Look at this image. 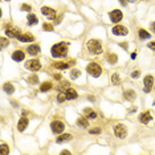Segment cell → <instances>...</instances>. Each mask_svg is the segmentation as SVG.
Instances as JSON below:
<instances>
[{
    "mask_svg": "<svg viewBox=\"0 0 155 155\" xmlns=\"http://www.w3.org/2000/svg\"><path fill=\"white\" fill-rule=\"evenodd\" d=\"M27 19H28V25H36L39 23L37 16H36V15H31V13H29Z\"/></svg>",
    "mask_w": 155,
    "mask_h": 155,
    "instance_id": "obj_24",
    "label": "cell"
},
{
    "mask_svg": "<svg viewBox=\"0 0 155 155\" xmlns=\"http://www.w3.org/2000/svg\"><path fill=\"white\" fill-rule=\"evenodd\" d=\"M109 17L113 23H119L123 19V13L121 12L119 9H113L110 13H109Z\"/></svg>",
    "mask_w": 155,
    "mask_h": 155,
    "instance_id": "obj_6",
    "label": "cell"
},
{
    "mask_svg": "<svg viewBox=\"0 0 155 155\" xmlns=\"http://www.w3.org/2000/svg\"><path fill=\"white\" fill-rule=\"evenodd\" d=\"M111 32L115 36H126L129 33V29L126 27H123V25H115L111 29Z\"/></svg>",
    "mask_w": 155,
    "mask_h": 155,
    "instance_id": "obj_7",
    "label": "cell"
},
{
    "mask_svg": "<svg viewBox=\"0 0 155 155\" xmlns=\"http://www.w3.org/2000/svg\"><path fill=\"white\" fill-rule=\"evenodd\" d=\"M90 134H100L101 133V129H92V130H89Z\"/></svg>",
    "mask_w": 155,
    "mask_h": 155,
    "instance_id": "obj_36",
    "label": "cell"
},
{
    "mask_svg": "<svg viewBox=\"0 0 155 155\" xmlns=\"http://www.w3.org/2000/svg\"><path fill=\"white\" fill-rule=\"evenodd\" d=\"M50 55L55 58H60V57H65L68 55V45L65 43H58L55 44L50 49Z\"/></svg>",
    "mask_w": 155,
    "mask_h": 155,
    "instance_id": "obj_1",
    "label": "cell"
},
{
    "mask_svg": "<svg viewBox=\"0 0 155 155\" xmlns=\"http://www.w3.org/2000/svg\"><path fill=\"white\" fill-rule=\"evenodd\" d=\"M108 61H109V64H111V65H114V64L118 61V56L115 55V53H110V55L108 56Z\"/></svg>",
    "mask_w": 155,
    "mask_h": 155,
    "instance_id": "obj_26",
    "label": "cell"
},
{
    "mask_svg": "<svg viewBox=\"0 0 155 155\" xmlns=\"http://www.w3.org/2000/svg\"><path fill=\"white\" fill-rule=\"evenodd\" d=\"M131 58H133V60L134 58H137V53H131Z\"/></svg>",
    "mask_w": 155,
    "mask_h": 155,
    "instance_id": "obj_40",
    "label": "cell"
},
{
    "mask_svg": "<svg viewBox=\"0 0 155 155\" xmlns=\"http://www.w3.org/2000/svg\"><path fill=\"white\" fill-rule=\"evenodd\" d=\"M7 44H8V40L5 37H3L1 39V48H5V47H7Z\"/></svg>",
    "mask_w": 155,
    "mask_h": 155,
    "instance_id": "obj_37",
    "label": "cell"
},
{
    "mask_svg": "<svg viewBox=\"0 0 155 155\" xmlns=\"http://www.w3.org/2000/svg\"><path fill=\"white\" fill-rule=\"evenodd\" d=\"M21 11H27V12H31V9H32V7H31L29 4H21Z\"/></svg>",
    "mask_w": 155,
    "mask_h": 155,
    "instance_id": "obj_34",
    "label": "cell"
},
{
    "mask_svg": "<svg viewBox=\"0 0 155 155\" xmlns=\"http://www.w3.org/2000/svg\"><path fill=\"white\" fill-rule=\"evenodd\" d=\"M84 114L86 115V118H92V119L97 118V113H95L94 110H93V109H90V108L84 109Z\"/></svg>",
    "mask_w": 155,
    "mask_h": 155,
    "instance_id": "obj_19",
    "label": "cell"
},
{
    "mask_svg": "<svg viewBox=\"0 0 155 155\" xmlns=\"http://www.w3.org/2000/svg\"><path fill=\"white\" fill-rule=\"evenodd\" d=\"M61 154H70V153L68 150H63V151H61Z\"/></svg>",
    "mask_w": 155,
    "mask_h": 155,
    "instance_id": "obj_42",
    "label": "cell"
},
{
    "mask_svg": "<svg viewBox=\"0 0 155 155\" xmlns=\"http://www.w3.org/2000/svg\"><path fill=\"white\" fill-rule=\"evenodd\" d=\"M86 72H88L92 77L97 78V77H100L101 73H102V68L98 65L97 63H90L88 68H86Z\"/></svg>",
    "mask_w": 155,
    "mask_h": 155,
    "instance_id": "obj_3",
    "label": "cell"
},
{
    "mask_svg": "<svg viewBox=\"0 0 155 155\" xmlns=\"http://www.w3.org/2000/svg\"><path fill=\"white\" fill-rule=\"evenodd\" d=\"M28 82L29 84H32V85H36V84L39 82V77L37 76H29V77H28Z\"/></svg>",
    "mask_w": 155,
    "mask_h": 155,
    "instance_id": "obj_29",
    "label": "cell"
},
{
    "mask_svg": "<svg viewBox=\"0 0 155 155\" xmlns=\"http://www.w3.org/2000/svg\"><path fill=\"white\" fill-rule=\"evenodd\" d=\"M139 121H140L142 123H145V125H147V123L151 121V114H150V111H143L142 114L139 115Z\"/></svg>",
    "mask_w": 155,
    "mask_h": 155,
    "instance_id": "obj_15",
    "label": "cell"
},
{
    "mask_svg": "<svg viewBox=\"0 0 155 155\" xmlns=\"http://www.w3.org/2000/svg\"><path fill=\"white\" fill-rule=\"evenodd\" d=\"M138 35H139V39H140V40H147V39H150V37H151L150 33H148L147 31H145V29H139Z\"/></svg>",
    "mask_w": 155,
    "mask_h": 155,
    "instance_id": "obj_22",
    "label": "cell"
},
{
    "mask_svg": "<svg viewBox=\"0 0 155 155\" xmlns=\"http://www.w3.org/2000/svg\"><path fill=\"white\" fill-rule=\"evenodd\" d=\"M139 76H140V72H139V70H134V72L131 73V77H133V78H138Z\"/></svg>",
    "mask_w": 155,
    "mask_h": 155,
    "instance_id": "obj_35",
    "label": "cell"
},
{
    "mask_svg": "<svg viewBox=\"0 0 155 155\" xmlns=\"http://www.w3.org/2000/svg\"><path fill=\"white\" fill-rule=\"evenodd\" d=\"M25 68L33 70V72H36V70L41 69V64H40V61L39 60H31V61H28V63H25Z\"/></svg>",
    "mask_w": 155,
    "mask_h": 155,
    "instance_id": "obj_9",
    "label": "cell"
},
{
    "mask_svg": "<svg viewBox=\"0 0 155 155\" xmlns=\"http://www.w3.org/2000/svg\"><path fill=\"white\" fill-rule=\"evenodd\" d=\"M72 139V134H63V135H58L56 142L57 143H64V142H68V140Z\"/></svg>",
    "mask_w": 155,
    "mask_h": 155,
    "instance_id": "obj_18",
    "label": "cell"
},
{
    "mask_svg": "<svg viewBox=\"0 0 155 155\" xmlns=\"http://www.w3.org/2000/svg\"><path fill=\"white\" fill-rule=\"evenodd\" d=\"M121 47H122V48H126V49H127V44H125V43L121 44Z\"/></svg>",
    "mask_w": 155,
    "mask_h": 155,
    "instance_id": "obj_43",
    "label": "cell"
},
{
    "mask_svg": "<svg viewBox=\"0 0 155 155\" xmlns=\"http://www.w3.org/2000/svg\"><path fill=\"white\" fill-rule=\"evenodd\" d=\"M17 40L23 41V43H32V41L35 40V37H33V35H31V33H21L17 37Z\"/></svg>",
    "mask_w": 155,
    "mask_h": 155,
    "instance_id": "obj_13",
    "label": "cell"
},
{
    "mask_svg": "<svg viewBox=\"0 0 155 155\" xmlns=\"http://www.w3.org/2000/svg\"><path fill=\"white\" fill-rule=\"evenodd\" d=\"M43 29L47 31V32H50V31H53V25L49 24V23H44V24H43Z\"/></svg>",
    "mask_w": 155,
    "mask_h": 155,
    "instance_id": "obj_31",
    "label": "cell"
},
{
    "mask_svg": "<svg viewBox=\"0 0 155 155\" xmlns=\"http://www.w3.org/2000/svg\"><path fill=\"white\" fill-rule=\"evenodd\" d=\"M65 100H66V95H65V94H63V93H60V94L57 95V101H58L60 103H63Z\"/></svg>",
    "mask_w": 155,
    "mask_h": 155,
    "instance_id": "obj_33",
    "label": "cell"
},
{
    "mask_svg": "<svg viewBox=\"0 0 155 155\" xmlns=\"http://www.w3.org/2000/svg\"><path fill=\"white\" fill-rule=\"evenodd\" d=\"M65 95H66V100H76V98L78 97V93L76 92L74 89H68L65 92Z\"/></svg>",
    "mask_w": 155,
    "mask_h": 155,
    "instance_id": "obj_16",
    "label": "cell"
},
{
    "mask_svg": "<svg viewBox=\"0 0 155 155\" xmlns=\"http://www.w3.org/2000/svg\"><path fill=\"white\" fill-rule=\"evenodd\" d=\"M50 129H52V131L55 134H60L64 131V129H65V125H64L61 121H53L52 123H50Z\"/></svg>",
    "mask_w": 155,
    "mask_h": 155,
    "instance_id": "obj_4",
    "label": "cell"
},
{
    "mask_svg": "<svg viewBox=\"0 0 155 155\" xmlns=\"http://www.w3.org/2000/svg\"><path fill=\"white\" fill-rule=\"evenodd\" d=\"M123 97L126 98L127 101H134V98H135V92L134 90H125L123 92Z\"/></svg>",
    "mask_w": 155,
    "mask_h": 155,
    "instance_id": "obj_20",
    "label": "cell"
},
{
    "mask_svg": "<svg viewBox=\"0 0 155 155\" xmlns=\"http://www.w3.org/2000/svg\"><path fill=\"white\" fill-rule=\"evenodd\" d=\"M148 48H150V49H155V41H153V43H148Z\"/></svg>",
    "mask_w": 155,
    "mask_h": 155,
    "instance_id": "obj_38",
    "label": "cell"
},
{
    "mask_svg": "<svg viewBox=\"0 0 155 155\" xmlns=\"http://www.w3.org/2000/svg\"><path fill=\"white\" fill-rule=\"evenodd\" d=\"M119 1H121V4H122V5H126V3H127V0H119Z\"/></svg>",
    "mask_w": 155,
    "mask_h": 155,
    "instance_id": "obj_39",
    "label": "cell"
},
{
    "mask_svg": "<svg viewBox=\"0 0 155 155\" xmlns=\"http://www.w3.org/2000/svg\"><path fill=\"white\" fill-rule=\"evenodd\" d=\"M77 125L80 126V127H88V126H89V122H88V119H86V118L80 117V118L77 119Z\"/></svg>",
    "mask_w": 155,
    "mask_h": 155,
    "instance_id": "obj_23",
    "label": "cell"
},
{
    "mask_svg": "<svg viewBox=\"0 0 155 155\" xmlns=\"http://www.w3.org/2000/svg\"><path fill=\"white\" fill-rule=\"evenodd\" d=\"M143 84H145V88H143V90H145V93H150L151 88H153V84H154V77L153 76H146L145 80H143Z\"/></svg>",
    "mask_w": 155,
    "mask_h": 155,
    "instance_id": "obj_8",
    "label": "cell"
},
{
    "mask_svg": "<svg viewBox=\"0 0 155 155\" xmlns=\"http://www.w3.org/2000/svg\"><path fill=\"white\" fill-rule=\"evenodd\" d=\"M28 123H29V121H28V118L23 117L21 119L17 122V130H19V131H24L25 129H27Z\"/></svg>",
    "mask_w": 155,
    "mask_h": 155,
    "instance_id": "obj_14",
    "label": "cell"
},
{
    "mask_svg": "<svg viewBox=\"0 0 155 155\" xmlns=\"http://www.w3.org/2000/svg\"><path fill=\"white\" fill-rule=\"evenodd\" d=\"M111 84H113V85H119V84H121V78H119V74H117V73H114V74L111 76Z\"/></svg>",
    "mask_w": 155,
    "mask_h": 155,
    "instance_id": "obj_27",
    "label": "cell"
},
{
    "mask_svg": "<svg viewBox=\"0 0 155 155\" xmlns=\"http://www.w3.org/2000/svg\"><path fill=\"white\" fill-rule=\"evenodd\" d=\"M56 68V69H68L69 68V64L66 63H55V65H53Z\"/></svg>",
    "mask_w": 155,
    "mask_h": 155,
    "instance_id": "obj_28",
    "label": "cell"
},
{
    "mask_svg": "<svg viewBox=\"0 0 155 155\" xmlns=\"http://www.w3.org/2000/svg\"><path fill=\"white\" fill-rule=\"evenodd\" d=\"M5 35H7L9 39H17L21 33H20V31H19V29H15V28H8V29L5 31Z\"/></svg>",
    "mask_w": 155,
    "mask_h": 155,
    "instance_id": "obj_10",
    "label": "cell"
},
{
    "mask_svg": "<svg viewBox=\"0 0 155 155\" xmlns=\"http://www.w3.org/2000/svg\"><path fill=\"white\" fill-rule=\"evenodd\" d=\"M8 153H9V150H8V146L5 145V143H3V145H1V154L3 155H7Z\"/></svg>",
    "mask_w": 155,
    "mask_h": 155,
    "instance_id": "obj_32",
    "label": "cell"
},
{
    "mask_svg": "<svg viewBox=\"0 0 155 155\" xmlns=\"http://www.w3.org/2000/svg\"><path fill=\"white\" fill-rule=\"evenodd\" d=\"M80 70H77V69H74V70H72V73H70V78H73V80H76V78H78L80 77Z\"/></svg>",
    "mask_w": 155,
    "mask_h": 155,
    "instance_id": "obj_30",
    "label": "cell"
},
{
    "mask_svg": "<svg viewBox=\"0 0 155 155\" xmlns=\"http://www.w3.org/2000/svg\"><path fill=\"white\" fill-rule=\"evenodd\" d=\"M151 28H153L154 32H155V23H153V24H151Z\"/></svg>",
    "mask_w": 155,
    "mask_h": 155,
    "instance_id": "obj_44",
    "label": "cell"
},
{
    "mask_svg": "<svg viewBox=\"0 0 155 155\" xmlns=\"http://www.w3.org/2000/svg\"><path fill=\"white\" fill-rule=\"evenodd\" d=\"M3 89H4V92H5V93H8V94H12V93L15 92V86H13L11 82H7V84H4V86H3Z\"/></svg>",
    "mask_w": 155,
    "mask_h": 155,
    "instance_id": "obj_21",
    "label": "cell"
},
{
    "mask_svg": "<svg viewBox=\"0 0 155 155\" xmlns=\"http://www.w3.org/2000/svg\"><path fill=\"white\" fill-rule=\"evenodd\" d=\"M55 78H56V80H61V76H60V74H56Z\"/></svg>",
    "mask_w": 155,
    "mask_h": 155,
    "instance_id": "obj_41",
    "label": "cell"
},
{
    "mask_svg": "<svg viewBox=\"0 0 155 155\" xmlns=\"http://www.w3.org/2000/svg\"><path fill=\"white\" fill-rule=\"evenodd\" d=\"M88 49L94 55H100V53H102V44L97 39H92L88 41Z\"/></svg>",
    "mask_w": 155,
    "mask_h": 155,
    "instance_id": "obj_2",
    "label": "cell"
},
{
    "mask_svg": "<svg viewBox=\"0 0 155 155\" xmlns=\"http://www.w3.org/2000/svg\"><path fill=\"white\" fill-rule=\"evenodd\" d=\"M127 1H130V3H134V1H137V0H127Z\"/></svg>",
    "mask_w": 155,
    "mask_h": 155,
    "instance_id": "obj_45",
    "label": "cell"
},
{
    "mask_svg": "<svg viewBox=\"0 0 155 155\" xmlns=\"http://www.w3.org/2000/svg\"><path fill=\"white\" fill-rule=\"evenodd\" d=\"M27 50L31 56H36V55H39V52H40V47H39V45H29Z\"/></svg>",
    "mask_w": 155,
    "mask_h": 155,
    "instance_id": "obj_17",
    "label": "cell"
},
{
    "mask_svg": "<svg viewBox=\"0 0 155 155\" xmlns=\"http://www.w3.org/2000/svg\"><path fill=\"white\" fill-rule=\"evenodd\" d=\"M114 134H115V137H118V138H125L126 135H127V129H126L122 123L115 125L114 126Z\"/></svg>",
    "mask_w": 155,
    "mask_h": 155,
    "instance_id": "obj_5",
    "label": "cell"
},
{
    "mask_svg": "<svg viewBox=\"0 0 155 155\" xmlns=\"http://www.w3.org/2000/svg\"><path fill=\"white\" fill-rule=\"evenodd\" d=\"M25 58V53L23 52V50H15V52L12 53V60L16 61V63H20Z\"/></svg>",
    "mask_w": 155,
    "mask_h": 155,
    "instance_id": "obj_11",
    "label": "cell"
},
{
    "mask_svg": "<svg viewBox=\"0 0 155 155\" xmlns=\"http://www.w3.org/2000/svg\"><path fill=\"white\" fill-rule=\"evenodd\" d=\"M52 89V82H49V81H47V82H43L40 86V90L41 92H48V90Z\"/></svg>",
    "mask_w": 155,
    "mask_h": 155,
    "instance_id": "obj_25",
    "label": "cell"
},
{
    "mask_svg": "<svg viewBox=\"0 0 155 155\" xmlns=\"http://www.w3.org/2000/svg\"><path fill=\"white\" fill-rule=\"evenodd\" d=\"M41 13L45 15V16H48L49 19H55L56 17L55 9H52V8H49V7H43L41 8Z\"/></svg>",
    "mask_w": 155,
    "mask_h": 155,
    "instance_id": "obj_12",
    "label": "cell"
}]
</instances>
